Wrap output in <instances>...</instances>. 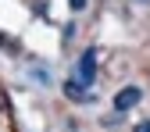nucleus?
<instances>
[{"label": "nucleus", "instance_id": "obj_1", "mask_svg": "<svg viewBox=\"0 0 150 132\" xmlns=\"http://www.w3.org/2000/svg\"><path fill=\"white\" fill-rule=\"evenodd\" d=\"M93 79H97V50H86L82 54V57H79V64H75V82H79V86H93Z\"/></svg>", "mask_w": 150, "mask_h": 132}, {"label": "nucleus", "instance_id": "obj_2", "mask_svg": "<svg viewBox=\"0 0 150 132\" xmlns=\"http://www.w3.org/2000/svg\"><path fill=\"white\" fill-rule=\"evenodd\" d=\"M139 97H143V93H139V86H125L118 97H115V111H132V107L139 104Z\"/></svg>", "mask_w": 150, "mask_h": 132}, {"label": "nucleus", "instance_id": "obj_3", "mask_svg": "<svg viewBox=\"0 0 150 132\" xmlns=\"http://www.w3.org/2000/svg\"><path fill=\"white\" fill-rule=\"evenodd\" d=\"M64 97H68V100H89V97H86V86H79L75 79L64 82Z\"/></svg>", "mask_w": 150, "mask_h": 132}, {"label": "nucleus", "instance_id": "obj_4", "mask_svg": "<svg viewBox=\"0 0 150 132\" xmlns=\"http://www.w3.org/2000/svg\"><path fill=\"white\" fill-rule=\"evenodd\" d=\"M68 7H71V11H82V7H86V0H68Z\"/></svg>", "mask_w": 150, "mask_h": 132}, {"label": "nucleus", "instance_id": "obj_5", "mask_svg": "<svg viewBox=\"0 0 150 132\" xmlns=\"http://www.w3.org/2000/svg\"><path fill=\"white\" fill-rule=\"evenodd\" d=\"M136 132H150V121H139V125H136Z\"/></svg>", "mask_w": 150, "mask_h": 132}]
</instances>
